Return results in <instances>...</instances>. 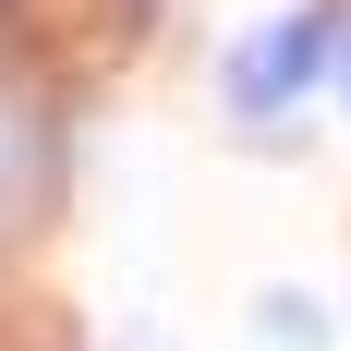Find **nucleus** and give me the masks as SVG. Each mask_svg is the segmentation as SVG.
Returning a JSON list of instances; mask_svg holds the SVG:
<instances>
[{
	"mask_svg": "<svg viewBox=\"0 0 351 351\" xmlns=\"http://www.w3.org/2000/svg\"><path fill=\"white\" fill-rule=\"evenodd\" d=\"M339 36H351L339 0H303V12H279L267 36H243V49H230V109H243V121H279V109L339 61Z\"/></svg>",
	"mask_w": 351,
	"mask_h": 351,
	"instance_id": "nucleus-1",
	"label": "nucleus"
},
{
	"mask_svg": "<svg viewBox=\"0 0 351 351\" xmlns=\"http://www.w3.org/2000/svg\"><path fill=\"white\" fill-rule=\"evenodd\" d=\"M339 97H351V36H339Z\"/></svg>",
	"mask_w": 351,
	"mask_h": 351,
	"instance_id": "nucleus-2",
	"label": "nucleus"
}]
</instances>
